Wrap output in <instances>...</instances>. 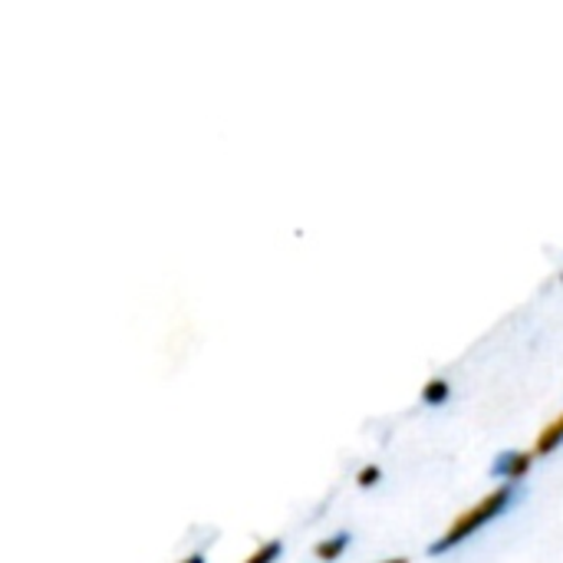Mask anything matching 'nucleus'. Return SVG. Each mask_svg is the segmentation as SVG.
Returning a JSON list of instances; mask_svg holds the SVG:
<instances>
[{
    "label": "nucleus",
    "mask_w": 563,
    "mask_h": 563,
    "mask_svg": "<svg viewBox=\"0 0 563 563\" xmlns=\"http://www.w3.org/2000/svg\"><path fill=\"white\" fill-rule=\"evenodd\" d=\"M515 498H518V488H515V485H501V488H495L492 495H485L482 501H475L468 511H462V515L445 528V534H442L439 541H432L429 554H432V558H442V554L455 551V548H459V544H465L472 534H478L485 525H492L495 518H501V515L515 505Z\"/></svg>",
    "instance_id": "nucleus-1"
},
{
    "label": "nucleus",
    "mask_w": 563,
    "mask_h": 563,
    "mask_svg": "<svg viewBox=\"0 0 563 563\" xmlns=\"http://www.w3.org/2000/svg\"><path fill=\"white\" fill-rule=\"evenodd\" d=\"M534 452H525V449H511V452H501L498 459H495V465H492V475L495 478H508V485H515V482H521L528 472H531V465H534Z\"/></svg>",
    "instance_id": "nucleus-2"
},
{
    "label": "nucleus",
    "mask_w": 563,
    "mask_h": 563,
    "mask_svg": "<svg viewBox=\"0 0 563 563\" xmlns=\"http://www.w3.org/2000/svg\"><path fill=\"white\" fill-rule=\"evenodd\" d=\"M563 445V412L554 419V422H548L544 426V432L538 435V442H534V455L538 459H544V455H551V452H558Z\"/></svg>",
    "instance_id": "nucleus-3"
},
{
    "label": "nucleus",
    "mask_w": 563,
    "mask_h": 563,
    "mask_svg": "<svg viewBox=\"0 0 563 563\" xmlns=\"http://www.w3.org/2000/svg\"><path fill=\"white\" fill-rule=\"evenodd\" d=\"M350 541H353V534H350V531H336L333 538L320 541L313 554H317L323 563H333L340 554H343V551H346V548H350Z\"/></svg>",
    "instance_id": "nucleus-4"
},
{
    "label": "nucleus",
    "mask_w": 563,
    "mask_h": 563,
    "mask_svg": "<svg viewBox=\"0 0 563 563\" xmlns=\"http://www.w3.org/2000/svg\"><path fill=\"white\" fill-rule=\"evenodd\" d=\"M449 396H452V386H449V379H442V376H435V379H429L426 386H422V402L426 406H445L449 402Z\"/></svg>",
    "instance_id": "nucleus-5"
},
{
    "label": "nucleus",
    "mask_w": 563,
    "mask_h": 563,
    "mask_svg": "<svg viewBox=\"0 0 563 563\" xmlns=\"http://www.w3.org/2000/svg\"><path fill=\"white\" fill-rule=\"evenodd\" d=\"M280 554H284V544L280 541H267V544H261L244 563H274Z\"/></svg>",
    "instance_id": "nucleus-6"
},
{
    "label": "nucleus",
    "mask_w": 563,
    "mask_h": 563,
    "mask_svg": "<svg viewBox=\"0 0 563 563\" xmlns=\"http://www.w3.org/2000/svg\"><path fill=\"white\" fill-rule=\"evenodd\" d=\"M379 478H383V472H379V465H366L363 472H360V488H373V485H379Z\"/></svg>",
    "instance_id": "nucleus-7"
},
{
    "label": "nucleus",
    "mask_w": 563,
    "mask_h": 563,
    "mask_svg": "<svg viewBox=\"0 0 563 563\" xmlns=\"http://www.w3.org/2000/svg\"><path fill=\"white\" fill-rule=\"evenodd\" d=\"M181 563H205V554H201V551H195V554H188Z\"/></svg>",
    "instance_id": "nucleus-8"
},
{
    "label": "nucleus",
    "mask_w": 563,
    "mask_h": 563,
    "mask_svg": "<svg viewBox=\"0 0 563 563\" xmlns=\"http://www.w3.org/2000/svg\"><path fill=\"white\" fill-rule=\"evenodd\" d=\"M379 563H409V558H386V561Z\"/></svg>",
    "instance_id": "nucleus-9"
},
{
    "label": "nucleus",
    "mask_w": 563,
    "mask_h": 563,
    "mask_svg": "<svg viewBox=\"0 0 563 563\" xmlns=\"http://www.w3.org/2000/svg\"><path fill=\"white\" fill-rule=\"evenodd\" d=\"M561 284H563V274H561Z\"/></svg>",
    "instance_id": "nucleus-10"
}]
</instances>
